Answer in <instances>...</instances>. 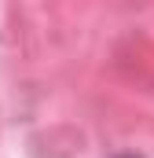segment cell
Here are the masks:
<instances>
[{
	"mask_svg": "<svg viewBox=\"0 0 154 158\" xmlns=\"http://www.w3.org/2000/svg\"><path fill=\"white\" fill-rule=\"evenodd\" d=\"M117 158H136V155H117Z\"/></svg>",
	"mask_w": 154,
	"mask_h": 158,
	"instance_id": "6da1fadb",
	"label": "cell"
}]
</instances>
